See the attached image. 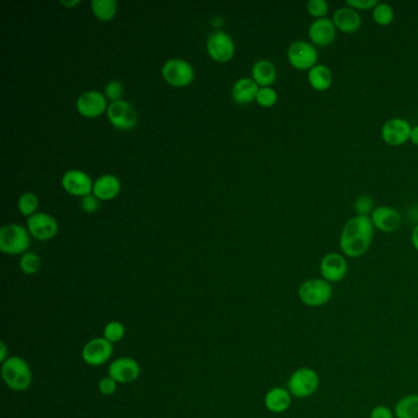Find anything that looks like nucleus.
Here are the masks:
<instances>
[{
	"label": "nucleus",
	"mask_w": 418,
	"mask_h": 418,
	"mask_svg": "<svg viewBox=\"0 0 418 418\" xmlns=\"http://www.w3.org/2000/svg\"><path fill=\"white\" fill-rule=\"evenodd\" d=\"M374 226L368 216H353L345 223L341 231V253L346 258H360L368 252L373 242Z\"/></svg>",
	"instance_id": "obj_1"
},
{
	"label": "nucleus",
	"mask_w": 418,
	"mask_h": 418,
	"mask_svg": "<svg viewBox=\"0 0 418 418\" xmlns=\"http://www.w3.org/2000/svg\"><path fill=\"white\" fill-rule=\"evenodd\" d=\"M1 377L5 385L14 392H26L32 384V370L30 365L19 356H10L1 363Z\"/></svg>",
	"instance_id": "obj_2"
},
{
	"label": "nucleus",
	"mask_w": 418,
	"mask_h": 418,
	"mask_svg": "<svg viewBox=\"0 0 418 418\" xmlns=\"http://www.w3.org/2000/svg\"><path fill=\"white\" fill-rule=\"evenodd\" d=\"M297 293H298L300 301L303 305L310 308H319L330 302L334 288L327 280L314 277V279L303 281L301 286L298 287Z\"/></svg>",
	"instance_id": "obj_3"
},
{
	"label": "nucleus",
	"mask_w": 418,
	"mask_h": 418,
	"mask_svg": "<svg viewBox=\"0 0 418 418\" xmlns=\"http://www.w3.org/2000/svg\"><path fill=\"white\" fill-rule=\"evenodd\" d=\"M320 378L318 372L310 367H301L292 373L288 379L287 389L297 399L313 397L318 392Z\"/></svg>",
	"instance_id": "obj_4"
},
{
	"label": "nucleus",
	"mask_w": 418,
	"mask_h": 418,
	"mask_svg": "<svg viewBox=\"0 0 418 418\" xmlns=\"http://www.w3.org/2000/svg\"><path fill=\"white\" fill-rule=\"evenodd\" d=\"M30 247V232L18 223H10L0 230V250L9 255L26 253Z\"/></svg>",
	"instance_id": "obj_5"
},
{
	"label": "nucleus",
	"mask_w": 418,
	"mask_h": 418,
	"mask_svg": "<svg viewBox=\"0 0 418 418\" xmlns=\"http://www.w3.org/2000/svg\"><path fill=\"white\" fill-rule=\"evenodd\" d=\"M288 63L296 70L310 71L318 64L319 52L310 41L298 39L290 44L287 49Z\"/></svg>",
	"instance_id": "obj_6"
},
{
	"label": "nucleus",
	"mask_w": 418,
	"mask_h": 418,
	"mask_svg": "<svg viewBox=\"0 0 418 418\" xmlns=\"http://www.w3.org/2000/svg\"><path fill=\"white\" fill-rule=\"evenodd\" d=\"M162 76L172 86L183 88L192 83L194 69L187 61L180 58H172L162 66Z\"/></svg>",
	"instance_id": "obj_7"
},
{
	"label": "nucleus",
	"mask_w": 418,
	"mask_h": 418,
	"mask_svg": "<svg viewBox=\"0 0 418 418\" xmlns=\"http://www.w3.org/2000/svg\"><path fill=\"white\" fill-rule=\"evenodd\" d=\"M107 117L111 124L119 131H131L138 122L134 106L124 100L111 102L107 108Z\"/></svg>",
	"instance_id": "obj_8"
},
{
	"label": "nucleus",
	"mask_w": 418,
	"mask_h": 418,
	"mask_svg": "<svg viewBox=\"0 0 418 418\" xmlns=\"http://www.w3.org/2000/svg\"><path fill=\"white\" fill-rule=\"evenodd\" d=\"M113 355V344L106 340L105 337H95L83 345L81 351L83 361L91 367L106 365Z\"/></svg>",
	"instance_id": "obj_9"
},
{
	"label": "nucleus",
	"mask_w": 418,
	"mask_h": 418,
	"mask_svg": "<svg viewBox=\"0 0 418 418\" xmlns=\"http://www.w3.org/2000/svg\"><path fill=\"white\" fill-rule=\"evenodd\" d=\"M319 270L322 279L327 280L331 285L340 282L349 272L347 259L342 253L331 252L325 254L319 264Z\"/></svg>",
	"instance_id": "obj_10"
},
{
	"label": "nucleus",
	"mask_w": 418,
	"mask_h": 418,
	"mask_svg": "<svg viewBox=\"0 0 418 418\" xmlns=\"http://www.w3.org/2000/svg\"><path fill=\"white\" fill-rule=\"evenodd\" d=\"M412 126L404 118H392L384 123L380 136L385 144L399 148L409 141Z\"/></svg>",
	"instance_id": "obj_11"
},
{
	"label": "nucleus",
	"mask_w": 418,
	"mask_h": 418,
	"mask_svg": "<svg viewBox=\"0 0 418 418\" xmlns=\"http://www.w3.org/2000/svg\"><path fill=\"white\" fill-rule=\"evenodd\" d=\"M210 57L218 63L231 61L235 56V46L231 36L223 31H215L210 35L206 44Z\"/></svg>",
	"instance_id": "obj_12"
},
{
	"label": "nucleus",
	"mask_w": 418,
	"mask_h": 418,
	"mask_svg": "<svg viewBox=\"0 0 418 418\" xmlns=\"http://www.w3.org/2000/svg\"><path fill=\"white\" fill-rule=\"evenodd\" d=\"M27 230L36 240H49L57 235L58 223L51 215L36 213L27 218Z\"/></svg>",
	"instance_id": "obj_13"
},
{
	"label": "nucleus",
	"mask_w": 418,
	"mask_h": 418,
	"mask_svg": "<svg viewBox=\"0 0 418 418\" xmlns=\"http://www.w3.org/2000/svg\"><path fill=\"white\" fill-rule=\"evenodd\" d=\"M140 365L131 357H119L114 360L108 367V375L118 384L136 382L140 377Z\"/></svg>",
	"instance_id": "obj_14"
},
{
	"label": "nucleus",
	"mask_w": 418,
	"mask_h": 418,
	"mask_svg": "<svg viewBox=\"0 0 418 418\" xmlns=\"http://www.w3.org/2000/svg\"><path fill=\"white\" fill-rule=\"evenodd\" d=\"M337 35L335 25L329 18L314 20L308 27V37L310 42L318 47H327L334 44Z\"/></svg>",
	"instance_id": "obj_15"
},
{
	"label": "nucleus",
	"mask_w": 418,
	"mask_h": 418,
	"mask_svg": "<svg viewBox=\"0 0 418 418\" xmlns=\"http://www.w3.org/2000/svg\"><path fill=\"white\" fill-rule=\"evenodd\" d=\"M61 185L70 195L86 196L93 190L92 179L83 170H70L61 177Z\"/></svg>",
	"instance_id": "obj_16"
},
{
	"label": "nucleus",
	"mask_w": 418,
	"mask_h": 418,
	"mask_svg": "<svg viewBox=\"0 0 418 418\" xmlns=\"http://www.w3.org/2000/svg\"><path fill=\"white\" fill-rule=\"evenodd\" d=\"M107 97L102 92H83L76 101V109L78 113L86 118H96L107 111Z\"/></svg>",
	"instance_id": "obj_17"
},
{
	"label": "nucleus",
	"mask_w": 418,
	"mask_h": 418,
	"mask_svg": "<svg viewBox=\"0 0 418 418\" xmlns=\"http://www.w3.org/2000/svg\"><path fill=\"white\" fill-rule=\"evenodd\" d=\"M373 226L384 233H392L401 226V216L397 210L390 206H377L369 216Z\"/></svg>",
	"instance_id": "obj_18"
},
{
	"label": "nucleus",
	"mask_w": 418,
	"mask_h": 418,
	"mask_svg": "<svg viewBox=\"0 0 418 418\" xmlns=\"http://www.w3.org/2000/svg\"><path fill=\"white\" fill-rule=\"evenodd\" d=\"M331 20L334 22L336 30L340 31L346 35L356 34L362 26L361 15L347 5L336 9L332 14Z\"/></svg>",
	"instance_id": "obj_19"
},
{
	"label": "nucleus",
	"mask_w": 418,
	"mask_h": 418,
	"mask_svg": "<svg viewBox=\"0 0 418 418\" xmlns=\"http://www.w3.org/2000/svg\"><path fill=\"white\" fill-rule=\"evenodd\" d=\"M292 397L288 389L275 387L266 392L264 404L266 409L272 414H283L291 407Z\"/></svg>",
	"instance_id": "obj_20"
},
{
	"label": "nucleus",
	"mask_w": 418,
	"mask_h": 418,
	"mask_svg": "<svg viewBox=\"0 0 418 418\" xmlns=\"http://www.w3.org/2000/svg\"><path fill=\"white\" fill-rule=\"evenodd\" d=\"M121 192V180L113 175H101L93 183L92 194L98 200H112Z\"/></svg>",
	"instance_id": "obj_21"
},
{
	"label": "nucleus",
	"mask_w": 418,
	"mask_h": 418,
	"mask_svg": "<svg viewBox=\"0 0 418 418\" xmlns=\"http://www.w3.org/2000/svg\"><path fill=\"white\" fill-rule=\"evenodd\" d=\"M259 86L252 78H242L235 81L232 88V97L237 103L247 105L257 100Z\"/></svg>",
	"instance_id": "obj_22"
},
{
	"label": "nucleus",
	"mask_w": 418,
	"mask_h": 418,
	"mask_svg": "<svg viewBox=\"0 0 418 418\" xmlns=\"http://www.w3.org/2000/svg\"><path fill=\"white\" fill-rule=\"evenodd\" d=\"M277 70L270 61L260 59L252 68V78L258 83L259 88H271L276 81Z\"/></svg>",
	"instance_id": "obj_23"
},
{
	"label": "nucleus",
	"mask_w": 418,
	"mask_h": 418,
	"mask_svg": "<svg viewBox=\"0 0 418 418\" xmlns=\"http://www.w3.org/2000/svg\"><path fill=\"white\" fill-rule=\"evenodd\" d=\"M308 83L315 91L325 92L332 86L334 75L329 66L317 64L308 71Z\"/></svg>",
	"instance_id": "obj_24"
},
{
	"label": "nucleus",
	"mask_w": 418,
	"mask_h": 418,
	"mask_svg": "<svg viewBox=\"0 0 418 418\" xmlns=\"http://www.w3.org/2000/svg\"><path fill=\"white\" fill-rule=\"evenodd\" d=\"M394 414L397 418H418V394H409L397 401Z\"/></svg>",
	"instance_id": "obj_25"
},
{
	"label": "nucleus",
	"mask_w": 418,
	"mask_h": 418,
	"mask_svg": "<svg viewBox=\"0 0 418 418\" xmlns=\"http://www.w3.org/2000/svg\"><path fill=\"white\" fill-rule=\"evenodd\" d=\"M91 8L98 20L111 21L117 14L118 3L116 0H92Z\"/></svg>",
	"instance_id": "obj_26"
},
{
	"label": "nucleus",
	"mask_w": 418,
	"mask_h": 418,
	"mask_svg": "<svg viewBox=\"0 0 418 418\" xmlns=\"http://www.w3.org/2000/svg\"><path fill=\"white\" fill-rule=\"evenodd\" d=\"M372 16L377 25L389 26L395 20V11L392 5L387 3H378L374 9L372 10Z\"/></svg>",
	"instance_id": "obj_27"
},
{
	"label": "nucleus",
	"mask_w": 418,
	"mask_h": 418,
	"mask_svg": "<svg viewBox=\"0 0 418 418\" xmlns=\"http://www.w3.org/2000/svg\"><path fill=\"white\" fill-rule=\"evenodd\" d=\"M18 208L24 216H32L39 208V198L34 193H24L19 199Z\"/></svg>",
	"instance_id": "obj_28"
},
{
	"label": "nucleus",
	"mask_w": 418,
	"mask_h": 418,
	"mask_svg": "<svg viewBox=\"0 0 418 418\" xmlns=\"http://www.w3.org/2000/svg\"><path fill=\"white\" fill-rule=\"evenodd\" d=\"M19 266L24 274L35 275L39 272V267H41V259L34 252H26V253L22 254Z\"/></svg>",
	"instance_id": "obj_29"
},
{
	"label": "nucleus",
	"mask_w": 418,
	"mask_h": 418,
	"mask_svg": "<svg viewBox=\"0 0 418 418\" xmlns=\"http://www.w3.org/2000/svg\"><path fill=\"white\" fill-rule=\"evenodd\" d=\"M126 336V327L121 322H109L103 329V337L112 344L122 341Z\"/></svg>",
	"instance_id": "obj_30"
},
{
	"label": "nucleus",
	"mask_w": 418,
	"mask_h": 418,
	"mask_svg": "<svg viewBox=\"0 0 418 418\" xmlns=\"http://www.w3.org/2000/svg\"><path fill=\"white\" fill-rule=\"evenodd\" d=\"M305 9L307 13L314 18V20H318V19L327 18L329 13V4L325 0H310L305 5Z\"/></svg>",
	"instance_id": "obj_31"
},
{
	"label": "nucleus",
	"mask_w": 418,
	"mask_h": 418,
	"mask_svg": "<svg viewBox=\"0 0 418 418\" xmlns=\"http://www.w3.org/2000/svg\"><path fill=\"white\" fill-rule=\"evenodd\" d=\"M279 95L272 88H260L257 95V103L264 108H270L277 103Z\"/></svg>",
	"instance_id": "obj_32"
},
{
	"label": "nucleus",
	"mask_w": 418,
	"mask_h": 418,
	"mask_svg": "<svg viewBox=\"0 0 418 418\" xmlns=\"http://www.w3.org/2000/svg\"><path fill=\"white\" fill-rule=\"evenodd\" d=\"M355 213L357 216H368L369 218L374 208V201L368 195L358 196L356 201H355Z\"/></svg>",
	"instance_id": "obj_33"
},
{
	"label": "nucleus",
	"mask_w": 418,
	"mask_h": 418,
	"mask_svg": "<svg viewBox=\"0 0 418 418\" xmlns=\"http://www.w3.org/2000/svg\"><path fill=\"white\" fill-rule=\"evenodd\" d=\"M123 93H124V88H123V83L121 81L113 80L106 85L105 96L112 102L122 100Z\"/></svg>",
	"instance_id": "obj_34"
},
{
	"label": "nucleus",
	"mask_w": 418,
	"mask_h": 418,
	"mask_svg": "<svg viewBox=\"0 0 418 418\" xmlns=\"http://www.w3.org/2000/svg\"><path fill=\"white\" fill-rule=\"evenodd\" d=\"M118 383L111 377H105L98 382V392L105 397H112L117 392Z\"/></svg>",
	"instance_id": "obj_35"
},
{
	"label": "nucleus",
	"mask_w": 418,
	"mask_h": 418,
	"mask_svg": "<svg viewBox=\"0 0 418 418\" xmlns=\"http://www.w3.org/2000/svg\"><path fill=\"white\" fill-rule=\"evenodd\" d=\"M345 5L352 8L356 11H366L373 10L378 5L377 0H346Z\"/></svg>",
	"instance_id": "obj_36"
},
{
	"label": "nucleus",
	"mask_w": 418,
	"mask_h": 418,
	"mask_svg": "<svg viewBox=\"0 0 418 418\" xmlns=\"http://www.w3.org/2000/svg\"><path fill=\"white\" fill-rule=\"evenodd\" d=\"M81 208H83L85 213L93 214V213H96L97 210L100 209V200L93 194L83 196V199H81Z\"/></svg>",
	"instance_id": "obj_37"
},
{
	"label": "nucleus",
	"mask_w": 418,
	"mask_h": 418,
	"mask_svg": "<svg viewBox=\"0 0 418 418\" xmlns=\"http://www.w3.org/2000/svg\"><path fill=\"white\" fill-rule=\"evenodd\" d=\"M395 414L394 411L389 409L388 406L378 405L375 406L370 411L369 418H394Z\"/></svg>",
	"instance_id": "obj_38"
},
{
	"label": "nucleus",
	"mask_w": 418,
	"mask_h": 418,
	"mask_svg": "<svg viewBox=\"0 0 418 418\" xmlns=\"http://www.w3.org/2000/svg\"><path fill=\"white\" fill-rule=\"evenodd\" d=\"M9 357V350H8V346H6L4 341H1V342H0V362L4 363V362Z\"/></svg>",
	"instance_id": "obj_39"
},
{
	"label": "nucleus",
	"mask_w": 418,
	"mask_h": 418,
	"mask_svg": "<svg viewBox=\"0 0 418 418\" xmlns=\"http://www.w3.org/2000/svg\"><path fill=\"white\" fill-rule=\"evenodd\" d=\"M411 243L414 245V248L418 252V225L414 227V230L411 232Z\"/></svg>",
	"instance_id": "obj_40"
},
{
	"label": "nucleus",
	"mask_w": 418,
	"mask_h": 418,
	"mask_svg": "<svg viewBox=\"0 0 418 418\" xmlns=\"http://www.w3.org/2000/svg\"><path fill=\"white\" fill-rule=\"evenodd\" d=\"M409 141H411L414 146H418V126L412 127L411 136H409Z\"/></svg>",
	"instance_id": "obj_41"
},
{
	"label": "nucleus",
	"mask_w": 418,
	"mask_h": 418,
	"mask_svg": "<svg viewBox=\"0 0 418 418\" xmlns=\"http://www.w3.org/2000/svg\"><path fill=\"white\" fill-rule=\"evenodd\" d=\"M81 1L80 0H73V1H64V0H61V4L64 5L66 8H73L75 5L80 4Z\"/></svg>",
	"instance_id": "obj_42"
}]
</instances>
